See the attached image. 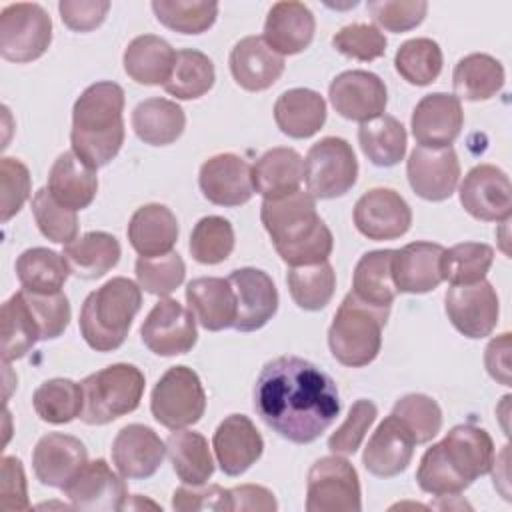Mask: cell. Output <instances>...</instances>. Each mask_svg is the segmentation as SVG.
Segmentation results:
<instances>
[{"mask_svg": "<svg viewBox=\"0 0 512 512\" xmlns=\"http://www.w3.org/2000/svg\"><path fill=\"white\" fill-rule=\"evenodd\" d=\"M190 254L200 264H220L234 250V228L222 216H204L190 234Z\"/></svg>", "mask_w": 512, "mask_h": 512, "instance_id": "cell-49", "label": "cell"}, {"mask_svg": "<svg viewBox=\"0 0 512 512\" xmlns=\"http://www.w3.org/2000/svg\"><path fill=\"white\" fill-rule=\"evenodd\" d=\"M52 42V20L34 2L8 4L0 14V54L8 62L38 60Z\"/></svg>", "mask_w": 512, "mask_h": 512, "instance_id": "cell-10", "label": "cell"}, {"mask_svg": "<svg viewBox=\"0 0 512 512\" xmlns=\"http://www.w3.org/2000/svg\"><path fill=\"white\" fill-rule=\"evenodd\" d=\"M178 232V220L164 204H144L128 222L130 246L140 256H162L172 252Z\"/></svg>", "mask_w": 512, "mask_h": 512, "instance_id": "cell-31", "label": "cell"}, {"mask_svg": "<svg viewBox=\"0 0 512 512\" xmlns=\"http://www.w3.org/2000/svg\"><path fill=\"white\" fill-rule=\"evenodd\" d=\"M142 306V292L136 282L116 276L90 292L80 310V334L96 352L120 348L128 336L134 316Z\"/></svg>", "mask_w": 512, "mask_h": 512, "instance_id": "cell-5", "label": "cell"}, {"mask_svg": "<svg viewBox=\"0 0 512 512\" xmlns=\"http://www.w3.org/2000/svg\"><path fill=\"white\" fill-rule=\"evenodd\" d=\"M392 260L394 250L366 252L354 268L350 292L366 304L390 310L398 292L392 278Z\"/></svg>", "mask_w": 512, "mask_h": 512, "instance_id": "cell-37", "label": "cell"}, {"mask_svg": "<svg viewBox=\"0 0 512 512\" xmlns=\"http://www.w3.org/2000/svg\"><path fill=\"white\" fill-rule=\"evenodd\" d=\"M186 126L184 110L166 98L142 100L132 112L136 136L150 146H168L176 142Z\"/></svg>", "mask_w": 512, "mask_h": 512, "instance_id": "cell-36", "label": "cell"}, {"mask_svg": "<svg viewBox=\"0 0 512 512\" xmlns=\"http://www.w3.org/2000/svg\"><path fill=\"white\" fill-rule=\"evenodd\" d=\"M68 274L66 258L48 248H28L16 260V276L22 288L32 292H60Z\"/></svg>", "mask_w": 512, "mask_h": 512, "instance_id": "cell-41", "label": "cell"}, {"mask_svg": "<svg viewBox=\"0 0 512 512\" xmlns=\"http://www.w3.org/2000/svg\"><path fill=\"white\" fill-rule=\"evenodd\" d=\"M86 462V446L78 438L62 432H50L42 436L32 452V468L40 484L60 490Z\"/></svg>", "mask_w": 512, "mask_h": 512, "instance_id": "cell-24", "label": "cell"}, {"mask_svg": "<svg viewBox=\"0 0 512 512\" xmlns=\"http://www.w3.org/2000/svg\"><path fill=\"white\" fill-rule=\"evenodd\" d=\"M160 24L180 34H202L218 16V4L208 0H152Z\"/></svg>", "mask_w": 512, "mask_h": 512, "instance_id": "cell-48", "label": "cell"}, {"mask_svg": "<svg viewBox=\"0 0 512 512\" xmlns=\"http://www.w3.org/2000/svg\"><path fill=\"white\" fill-rule=\"evenodd\" d=\"M484 364L488 374L496 382L510 386V332H504L498 338L490 340L484 352Z\"/></svg>", "mask_w": 512, "mask_h": 512, "instance_id": "cell-61", "label": "cell"}, {"mask_svg": "<svg viewBox=\"0 0 512 512\" xmlns=\"http://www.w3.org/2000/svg\"><path fill=\"white\" fill-rule=\"evenodd\" d=\"M50 194L72 210H84L92 204L98 192L96 170L84 164L72 150L62 152L48 174Z\"/></svg>", "mask_w": 512, "mask_h": 512, "instance_id": "cell-32", "label": "cell"}, {"mask_svg": "<svg viewBox=\"0 0 512 512\" xmlns=\"http://www.w3.org/2000/svg\"><path fill=\"white\" fill-rule=\"evenodd\" d=\"M216 80L212 60L194 48L176 52V62L164 90L178 100H194L204 96Z\"/></svg>", "mask_w": 512, "mask_h": 512, "instance_id": "cell-43", "label": "cell"}, {"mask_svg": "<svg viewBox=\"0 0 512 512\" xmlns=\"http://www.w3.org/2000/svg\"><path fill=\"white\" fill-rule=\"evenodd\" d=\"M32 214L38 230L56 244H70L78 234L76 210L60 204L48 188H40L32 196Z\"/></svg>", "mask_w": 512, "mask_h": 512, "instance_id": "cell-50", "label": "cell"}, {"mask_svg": "<svg viewBox=\"0 0 512 512\" xmlns=\"http://www.w3.org/2000/svg\"><path fill=\"white\" fill-rule=\"evenodd\" d=\"M286 282L292 300L302 310L310 312L322 310L332 300L336 290V274L328 260L306 266H290Z\"/></svg>", "mask_w": 512, "mask_h": 512, "instance_id": "cell-44", "label": "cell"}, {"mask_svg": "<svg viewBox=\"0 0 512 512\" xmlns=\"http://www.w3.org/2000/svg\"><path fill=\"white\" fill-rule=\"evenodd\" d=\"M176 62L174 48L160 36H136L124 50V72L138 84H166Z\"/></svg>", "mask_w": 512, "mask_h": 512, "instance_id": "cell-34", "label": "cell"}, {"mask_svg": "<svg viewBox=\"0 0 512 512\" xmlns=\"http://www.w3.org/2000/svg\"><path fill=\"white\" fill-rule=\"evenodd\" d=\"M370 16L388 32H408L422 24L428 2L424 0H370L366 4Z\"/></svg>", "mask_w": 512, "mask_h": 512, "instance_id": "cell-56", "label": "cell"}, {"mask_svg": "<svg viewBox=\"0 0 512 512\" xmlns=\"http://www.w3.org/2000/svg\"><path fill=\"white\" fill-rule=\"evenodd\" d=\"M62 22L74 32H90L98 28L108 10V0H60L58 2Z\"/></svg>", "mask_w": 512, "mask_h": 512, "instance_id": "cell-59", "label": "cell"}, {"mask_svg": "<svg viewBox=\"0 0 512 512\" xmlns=\"http://www.w3.org/2000/svg\"><path fill=\"white\" fill-rule=\"evenodd\" d=\"M274 120L282 134L290 138H310L326 122V102L310 88H292L278 96Z\"/></svg>", "mask_w": 512, "mask_h": 512, "instance_id": "cell-33", "label": "cell"}, {"mask_svg": "<svg viewBox=\"0 0 512 512\" xmlns=\"http://www.w3.org/2000/svg\"><path fill=\"white\" fill-rule=\"evenodd\" d=\"M452 84H454V92L458 94V100L460 98L470 102L488 100L502 90L504 68L490 54L474 52L458 60L452 72Z\"/></svg>", "mask_w": 512, "mask_h": 512, "instance_id": "cell-39", "label": "cell"}, {"mask_svg": "<svg viewBox=\"0 0 512 512\" xmlns=\"http://www.w3.org/2000/svg\"><path fill=\"white\" fill-rule=\"evenodd\" d=\"M494 260V250L482 242H462L452 248H444L440 260L442 280H448L452 286L476 284L486 278Z\"/></svg>", "mask_w": 512, "mask_h": 512, "instance_id": "cell-46", "label": "cell"}, {"mask_svg": "<svg viewBox=\"0 0 512 512\" xmlns=\"http://www.w3.org/2000/svg\"><path fill=\"white\" fill-rule=\"evenodd\" d=\"M212 448L220 470L226 476H240L262 456L264 440L248 416L230 414L218 424Z\"/></svg>", "mask_w": 512, "mask_h": 512, "instance_id": "cell-22", "label": "cell"}, {"mask_svg": "<svg viewBox=\"0 0 512 512\" xmlns=\"http://www.w3.org/2000/svg\"><path fill=\"white\" fill-rule=\"evenodd\" d=\"M362 508L356 468L340 454L316 460L308 470V512H358Z\"/></svg>", "mask_w": 512, "mask_h": 512, "instance_id": "cell-11", "label": "cell"}, {"mask_svg": "<svg viewBox=\"0 0 512 512\" xmlns=\"http://www.w3.org/2000/svg\"><path fill=\"white\" fill-rule=\"evenodd\" d=\"M150 410L158 424L180 430L196 424L206 410V392L198 374L188 366H172L156 382Z\"/></svg>", "mask_w": 512, "mask_h": 512, "instance_id": "cell-8", "label": "cell"}, {"mask_svg": "<svg viewBox=\"0 0 512 512\" xmlns=\"http://www.w3.org/2000/svg\"><path fill=\"white\" fill-rule=\"evenodd\" d=\"M80 386L84 394L80 418L90 426H100L126 416L140 406L144 374L134 364L120 362L86 376Z\"/></svg>", "mask_w": 512, "mask_h": 512, "instance_id": "cell-7", "label": "cell"}, {"mask_svg": "<svg viewBox=\"0 0 512 512\" xmlns=\"http://www.w3.org/2000/svg\"><path fill=\"white\" fill-rule=\"evenodd\" d=\"M62 492L72 508L86 512H114L128 502L124 480L102 458L86 462Z\"/></svg>", "mask_w": 512, "mask_h": 512, "instance_id": "cell-15", "label": "cell"}, {"mask_svg": "<svg viewBox=\"0 0 512 512\" xmlns=\"http://www.w3.org/2000/svg\"><path fill=\"white\" fill-rule=\"evenodd\" d=\"M140 338L158 356L186 354L198 340L196 318L178 300L160 298L144 318Z\"/></svg>", "mask_w": 512, "mask_h": 512, "instance_id": "cell-12", "label": "cell"}, {"mask_svg": "<svg viewBox=\"0 0 512 512\" xmlns=\"http://www.w3.org/2000/svg\"><path fill=\"white\" fill-rule=\"evenodd\" d=\"M198 184L216 206H242L254 194L252 166L236 154H216L200 166Z\"/></svg>", "mask_w": 512, "mask_h": 512, "instance_id": "cell-21", "label": "cell"}, {"mask_svg": "<svg viewBox=\"0 0 512 512\" xmlns=\"http://www.w3.org/2000/svg\"><path fill=\"white\" fill-rule=\"evenodd\" d=\"M32 406L40 420L48 424H68L82 414V386L68 378L46 380L34 390Z\"/></svg>", "mask_w": 512, "mask_h": 512, "instance_id": "cell-45", "label": "cell"}, {"mask_svg": "<svg viewBox=\"0 0 512 512\" xmlns=\"http://www.w3.org/2000/svg\"><path fill=\"white\" fill-rule=\"evenodd\" d=\"M358 142L364 156L382 168L396 166L406 154V128L390 114H380L358 128Z\"/></svg>", "mask_w": 512, "mask_h": 512, "instance_id": "cell-40", "label": "cell"}, {"mask_svg": "<svg viewBox=\"0 0 512 512\" xmlns=\"http://www.w3.org/2000/svg\"><path fill=\"white\" fill-rule=\"evenodd\" d=\"M378 416V408L374 402L366 400V398H360L352 404L346 420L340 424V428H336V432L328 438V448L330 452L334 454H340V456H348V454H354L366 432L370 430V426L374 424Z\"/></svg>", "mask_w": 512, "mask_h": 512, "instance_id": "cell-55", "label": "cell"}, {"mask_svg": "<svg viewBox=\"0 0 512 512\" xmlns=\"http://www.w3.org/2000/svg\"><path fill=\"white\" fill-rule=\"evenodd\" d=\"M464 126V112L458 96L448 92H432L416 104L410 128L420 146L444 148L450 146Z\"/></svg>", "mask_w": 512, "mask_h": 512, "instance_id": "cell-19", "label": "cell"}, {"mask_svg": "<svg viewBox=\"0 0 512 512\" xmlns=\"http://www.w3.org/2000/svg\"><path fill=\"white\" fill-rule=\"evenodd\" d=\"M356 230L370 240H394L412 224L408 202L392 188H372L354 204Z\"/></svg>", "mask_w": 512, "mask_h": 512, "instance_id": "cell-16", "label": "cell"}, {"mask_svg": "<svg viewBox=\"0 0 512 512\" xmlns=\"http://www.w3.org/2000/svg\"><path fill=\"white\" fill-rule=\"evenodd\" d=\"M444 248L434 242H410L394 250L392 278L398 292L424 294L442 282L440 260Z\"/></svg>", "mask_w": 512, "mask_h": 512, "instance_id": "cell-28", "label": "cell"}, {"mask_svg": "<svg viewBox=\"0 0 512 512\" xmlns=\"http://www.w3.org/2000/svg\"><path fill=\"white\" fill-rule=\"evenodd\" d=\"M340 408L336 382L304 358H274L258 374L254 410L266 426L294 444L320 438Z\"/></svg>", "mask_w": 512, "mask_h": 512, "instance_id": "cell-1", "label": "cell"}, {"mask_svg": "<svg viewBox=\"0 0 512 512\" xmlns=\"http://www.w3.org/2000/svg\"><path fill=\"white\" fill-rule=\"evenodd\" d=\"M166 452L176 476L188 486H202L214 474V460L206 438L194 430H174L166 440Z\"/></svg>", "mask_w": 512, "mask_h": 512, "instance_id": "cell-38", "label": "cell"}, {"mask_svg": "<svg viewBox=\"0 0 512 512\" xmlns=\"http://www.w3.org/2000/svg\"><path fill=\"white\" fill-rule=\"evenodd\" d=\"M460 204L476 220L506 222L512 214L508 174L494 164L474 166L460 184Z\"/></svg>", "mask_w": 512, "mask_h": 512, "instance_id": "cell-14", "label": "cell"}, {"mask_svg": "<svg viewBox=\"0 0 512 512\" xmlns=\"http://www.w3.org/2000/svg\"><path fill=\"white\" fill-rule=\"evenodd\" d=\"M0 506L6 512L28 510V490L22 462L16 456L2 458V480H0Z\"/></svg>", "mask_w": 512, "mask_h": 512, "instance_id": "cell-60", "label": "cell"}, {"mask_svg": "<svg viewBox=\"0 0 512 512\" xmlns=\"http://www.w3.org/2000/svg\"><path fill=\"white\" fill-rule=\"evenodd\" d=\"M120 254V242L112 234L100 230L86 232L70 244H64L62 250L70 272L84 280L102 278L118 264Z\"/></svg>", "mask_w": 512, "mask_h": 512, "instance_id": "cell-35", "label": "cell"}, {"mask_svg": "<svg viewBox=\"0 0 512 512\" xmlns=\"http://www.w3.org/2000/svg\"><path fill=\"white\" fill-rule=\"evenodd\" d=\"M358 178L352 146L338 136H326L310 146L304 158L306 190L320 200L344 196Z\"/></svg>", "mask_w": 512, "mask_h": 512, "instance_id": "cell-9", "label": "cell"}, {"mask_svg": "<svg viewBox=\"0 0 512 512\" xmlns=\"http://www.w3.org/2000/svg\"><path fill=\"white\" fill-rule=\"evenodd\" d=\"M304 180V160L294 148L276 146L266 150L252 166L254 192L264 200H274L300 190Z\"/></svg>", "mask_w": 512, "mask_h": 512, "instance_id": "cell-30", "label": "cell"}, {"mask_svg": "<svg viewBox=\"0 0 512 512\" xmlns=\"http://www.w3.org/2000/svg\"><path fill=\"white\" fill-rule=\"evenodd\" d=\"M138 286L154 296L172 294L186 276V266L180 254L168 252L162 256H140L134 266Z\"/></svg>", "mask_w": 512, "mask_h": 512, "instance_id": "cell-52", "label": "cell"}, {"mask_svg": "<svg viewBox=\"0 0 512 512\" xmlns=\"http://www.w3.org/2000/svg\"><path fill=\"white\" fill-rule=\"evenodd\" d=\"M410 188L424 200L442 202L450 198L460 180V162L452 146H416L406 162Z\"/></svg>", "mask_w": 512, "mask_h": 512, "instance_id": "cell-17", "label": "cell"}, {"mask_svg": "<svg viewBox=\"0 0 512 512\" xmlns=\"http://www.w3.org/2000/svg\"><path fill=\"white\" fill-rule=\"evenodd\" d=\"M328 98L342 118L362 124L384 114L388 92L380 76L366 70H346L330 82Z\"/></svg>", "mask_w": 512, "mask_h": 512, "instance_id": "cell-18", "label": "cell"}, {"mask_svg": "<svg viewBox=\"0 0 512 512\" xmlns=\"http://www.w3.org/2000/svg\"><path fill=\"white\" fill-rule=\"evenodd\" d=\"M166 444L144 424L124 426L112 442V462L122 478H150L162 464Z\"/></svg>", "mask_w": 512, "mask_h": 512, "instance_id": "cell-23", "label": "cell"}, {"mask_svg": "<svg viewBox=\"0 0 512 512\" xmlns=\"http://www.w3.org/2000/svg\"><path fill=\"white\" fill-rule=\"evenodd\" d=\"M494 458V442L484 428L458 424L422 454L416 482L426 494L458 496L478 476L492 470Z\"/></svg>", "mask_w": 512, "mask_h": 512, "instance_id": "cell-2", "label": "cell"}, {"mask_svg": "<svg viewBox=\"0 0 512 512\" xmlns=\"http://www.w3.org/2000/svg\"><path fill=\"white\" fill-rule=\"evenodd\" d=\"M316 20L312 10L302 2H276L264 22V42L280 56L306 50L314 38Z\"/></svg>", "mask_w": 512, "mask_h": 512, "instance_id": "cell-26", "label": "cell"}, {"mask_svg": "<svg viewBox=\"0 0 512 512\" xmlns=\"http://www.w3.org/2000/svg\"><path fill=\"white\" fill-rule=\"evenodd\" d=\"M260 220L288 266L324 262L332 254V232L318 216L316 198L310 192L296 190L282 198L264 200Z\"/></svg>", "mask_w": 512, "mask_h": 512, "instance_id": "cell-3", "label": "cell"}, {"mask_svg": "<svg viewBox=\"0 0 512 512\" xmlns=\"http://www.w3.org/2000/svg\"><path fill=\"white\" fill-rule=\"evenodd\" d=\"M2 178V222H8L20 212L22 204L30 196V172L16 158H2L0 162Z\"/></svg>", "mask_w": 512, "mask_h": 512, "instance_id": "cell-57", "label": "cell"}, {"mask_svg": "<svg viewBox=\"0 0 512 512\" xmlns=\"http://www.w3.org/2000/svg\"><path fill=\"white\" fill-rule=\"evenodd\" d=\"M392 414L408 428L416 444L430 442L442 428V410L426 394H406L396 400Z\"/></svg>", "mask_w": 512, "mask_h": 512, "instance_id": "cell-51", "label": "cell"}, {"mask_svg": "<svg viewBox=\"0 0 512 512\" xmlns=\"http://www.w3.org/2000/svg\"><path fill=\"white\" fill-rule=\"evenodd\" d=\"M2 362L8 364L26 356L40 340L36 320L26 304L22 290L12 294L2 304Z\"/></svg>", "mask_w": 512, "mask_h": 512, "instance_id": "cell-42", "label": "cell"}, {"mask_svg": "<svg viewBox=\"0 0 512 512\" xmlns=\"http://www.w3.org/2000/svg\"><path fill=\"white\" fill-rule=\"evenodd\" d=\"M388 314V308L366 304L348 292L328 328L332 356L350 368L368 366L380 352Z\"/></svg>", "mask_w": 512, "mask_h": 512, "instance_id": "cell-6", "label": "cell"}, {"mask_svg": "<svg viewBox=\"0 0 512 512\" xmlns=\"http://www.w3.org/2000/svg\"><path fill=\"white\" fill-rule=\"evenodd\" d=\"M394 68L408 84L428 86L442 72V50L432 38L406 40L394 56Z\"/></svg>", "mask_w": 512, "mask_h": 512, "instance_id": "cell-47", "label": "cell"}, {"mask_svg": "<svg viewBox=\"0 0 512 512\" xmlns=\"http://www.w3.org/2000/svg\"><path fill=\"white\" fill-rule=\"evenodd\" d=\"M124 90L102 80L90 84L74 102L70 144L72 152L98 170L116 158L124 144Z\"/></svg>", "mask_w": 512, "mask_h": 512, "instance_id": "cell-4", "label": "cell"}, {"mask_svg": "<svg viewBox=\"0 0 512 512\" xmlns=\"http://www.w3.org/2000/svg\"><path fill=\"white\" fill-rule=\"evenodd\" d=\"M228 282L236 294V320L238 332H254L272 320L278 310V290L272 278L258 268H238L230 272Z\"/></svg>", "mask_w": 512, "mask_h": 512, "instance_id": "cell-20", "label": "cell"}, {"mask_svg": "<svg viewBox=\"0 0 512 512\" xmlns=\"http://www.w3.org/2000/svg\"><path fill=\"white\" fill-rule=\"evenodd\" d=\"M444 308L452 326L468 338H486L498 324V294L486 280L450 286L444 296Z\"/></svg>", "mask_w": 512, "mask_h": 512, "instance_id": "cell-13", "label": "cell"}, {"mask_svg": "<svg viewBox=\"0 0 512 512\" xmlns=\"http://www.w3.org/2000/svg\"><path fill=\"white\" fill-rule=\"evenodd\" d=\"M26 304L36 320L38 332H40V340H52L58 338L70 322V302L66 298V294L60 292H32L26 288H20Z\"/></svg>", "mask_w": 512, "mask_h": 512, "instance_id": "cell-53", "label": "cell"}, {"mask_svg": "<svg viewBox=\"0 0 512 512\" xmlns=\"http://www.w3.org/2000/svg\"><path fill=\"white\" fill-rule=\"evenodd\" d=\"M232 494V508L234 510H264V512H274L278 508L274 494L256 484H242L230 490Z\"/></svg>", "mask_w": 512, "mask_h": 512, "instance_id": "cell-62", "label": "cell"}, {"mask_svg": "<svg viewBox=\"0 0 512 512\" xmlns=\"http://www.w3.org/2000/svg\"><path fill=\"white\" fill-rule=\"evenodd\" d=\"M230 72L240 88L262 92L282 76L284 58L276 54L262 36H246L238 40L230 52Z\"/></svg>", "mask_w": 512, "mask_h": 512, "instance_id": "cell-27", "label": "cell"}, {"mask_svg": "<svg viewBox=\"0 0 512 512\" xmlns=\"http://www.w3.org/2000/svg\"><path fill=\"white\" fill-rule=\"evenodd\" d=\"M186 302L202 328L220 332L234 326L236 294L228 278L202 276L186 286Z\"/></svg>", "mask_w": 512, "mask_h": 512, "instance_id": "cell-29", "label": "cell"}, {"mask_svg": "<svg viewBox=\"0 0 512 512\" xmlns=\"http://www.w3.org/2000/svg\"><path fill=\"white\" fill-rule=\"evenodd\" d=\"M414 446L416 442L408 428L394 414H390L370 436L362 454V464L378 478L398 476L408 468L414 456Z\"/></svg>", "mask_w": 512, "mask_h": 512, "instance_id": "cell-25", "label": "cell"}, {"mask_svg": "<svg viewBox=\"0 0 512 512\" xmlns=\"http://www.w3.org/2000/svg\"><path fill=\"white\" fill-rule=\"evenodd\" d=\"M386 44V36L380 32V28L364 22L348 24L332 36V46L340 54L360 62H370L384 56Z\"/></svg>", "mask_w": 512, "mask_h": 512, "instance_id": "cell-54", "label": "cell"}, {"mask_svg": "<svg viewBox=\"0 0 512 512\" xmlns=\"http://www.w3.org/2000/svg\"><path fill=\"white\" fill-rule=\"evenodd\" d=\"M172 508L180 512L190 510H234L232 508V494L216 484H202V486H180L174 490Z\"/></svg>", "mask_w": 512, "mask_h": 512, "instance_id": "cell-58", "label": "cell"}]
</instances>
